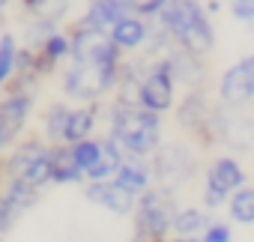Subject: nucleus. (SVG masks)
Listing matches in <instances>:
<instances>
[{
	"mask_svg": "<svg viewBox=\"0 0 254 242\" xmlns=\"http://www.w3.org/2000/svg\"><path fill=\"white\" fill-rule=\"evenodd\" d=\"M111 138L126 150V156H153L162 147V117L138 102L114 99L111 105Z\"/></svg>",
	"mask_w": 254,
	"mask_h": 242,
	"instance_id": "nucleus-1",
	"label": "nucleus"
},
{
	"mask_svg": "<svg viewBox=\"0 0 254 242\" xmlns=\"http://www.w3.org/2000/svg\"><path fill=\"white\" fill-rule=\"evenodd\" d=\"M174 36V42L191 54L206 57L215 48V27L212 15L200 0H168V6L156 18Z\"/></svg>",
	"mask_w": 254,
	"mask_h": 242,
	"instance_id": "nucleus-2",
	"label": "nucleus"
},
{
	"mask_svg": "<svg viewBox=\"0 0 254 242\" xmlns=\"http://www.w3.org/2000/svg\"><path fill=\"white\" fill-rule=\"evenodd\" d=\"M123 63H81L69 60L63 72V93L84 105H96L102 96L117 90Z\"/></svg>",
	"mask_w": 254,
	"mask_h": 242,
	"instance_id": "nucleus-3",
	"label": "nucleus"
},
{
	"mask_svg": "<svg viewBox=\"0 0 254 242\" xmlns=\"http://www.w3.org/2000/svg\"><path fill=\"white\" fill-rule=\"evenodd\" d=\"M174 215H177V203H174L171 191L168 188H147L138 197V206H135L138 236L165 239L174 227Z\"/></svg>",
	"mask_w": 254,
	"mask_h": 242,
	"instance_id": "nucleus-4",
	"label": "nucleus"
},
{
	"mask_svg": "<svg viewBox=\"0 0 254 242\" xmlns=\"http://www.w3.org/2000/svg\"><path fill=\"white\" fill-rule=\"evenodd\" d=\"M174 99H177V81L171 75V66L165 57H153V63L147 66L141 87H138V105H144L156 114H165L174 108Z\"/></svg>",
	"mask_w": 254,
	"mask_h": 242,
	"instance_id": "nucleus-5",
	"label": "nucleus"
},
{
	"mask_svg": "<svg viewBox=\"0 0 254 242\" xmlns=\"http://www.w3.org/2000/svg\"><path fill=\"white\" fill-rule=\"evenodd\" d=\"M245 185V171L233 156H221L206 168V182H203V206L215 209L230 200L233 191Z\"/></svg>",
	"mask_w": 254,
	"mask_h": 242,
	"instance_id": "nucleus-6",
	"label": "nucleus"
},
{
	"mask_svg": "<svg viewBox=\"0 0 254 242\" xmlns=\"http://www.w3.org/2000/svg\"><path fill=\"white\" fill-rule=\"evenodd\" d=\"M218 99L227 108H245L254 99V54L227 66L218 78Z\"/></svg>",
	"mask_w": 254,
	"mask_h": 242,
	"instance_id": "nucleus-7",
	"label": "nucleus"
},
{
	"mask_svg": "<svg viewBox=\"0 0 254 242\" xmlns=\"http://www.w3.org/2000/svg\"><path fill=\"white\" fill-rule=\"evenodd\" d=\"M153 156H156V159L150 162V165H153V177H156L159 185L168 188V191H174L177 185H183V182L194 174V159H191V153H189L186 147H180V144L159 147Z\"/></svg>",
	"mask_w": 254,
	"mask_h": 242,
	"instance_id": "nucleus-8",
	"label": "nucleus"
},
{
	"mask_svg": "<svg viewBox=\"0 0 254 242\" xmlns=\"http://www.w3.org/2000/svg\"><path fill=\"white\" fill-rule=\"evenodd\" d=\"M84 194H87L90 203H99V206H105V209H111L117 215H129L138 206V194L126 191L114 180H90L87 188H84Z\"/></svg>",
	"mask_w": 254,
	"mask_h": 242,
	"instance_id": "nucleus-9",
	"label": "nucleus"
},
{
	"mask_svg": "<svg viewBox=\"0 0 254 242\" xmlns=\"http://www.w3.org/2000/svg\"><path fill=\"white\" fill-rule=\"evenodd\" d=\"M33 114V96L30 90H21V87H9V93L0 99V123H3V129L18 138L27 126V120Z\"/></svg>",
	"mask_w": 254,
	"mask_h": 242,
	"instance_id": "nucleus-10",
	"label": "nucleus"
},
{
	"mask_svg": "<svg viewBox=\"0 0 254 242\" xmlns=\"http://www.w3.org/2000/svg\"><path fill=\"white\" fill-rule=\"evenodd\" d=\"M168 66H171V75L180 87H189V90H200V84L206 81V66H203V57L200 54H191L180 45H174L168 54H165Z\"/></svg>",
	"mask_w": 254,
	"mask_h": 242,
	"instance_id": "nucleus-11",
	"label": "nucleus"
},
{
	"mask_svg": "<svg viewBox=\"0 0 254 242\" xmlns=\"http://www.w3.org/2000/svg\"><path fill=\"white\" fill-rule=\"evenodd\" d=\"M150 30H153V21H150V18L138 15V12H129L126 18H120L108 33H111L114 45L126 54V51H138V48H144L147 39H150Z\"/></svg>",
	"mask_w": 254,
	"mask_h": 242,
	"instance_id": "nucleus-12",
	"label": "nucleus"
},
{
	"mask_svg": "<svg viewBox=\"0 0 254 242\" xmlns=\"http://www.w3.org/2000/svg\"><path fill=\"white\" fill-rule=\"evenodd\" d=\"M129 12H135L132 0H87L84 15H81L78 24H87V27H96V30H111Z\"/></svg>",
	"mask_w": 254,
	"mask_h": 242,
	"instance_id": "nucleus-13",
	"label": "nucleus"
},
{
	"mask_svg": "<svg viewBox=\"0 0 254 242\" xmlns=\"http://www.w3.org/2000/svg\"><path fill=\"white\" fill-rule=\"evenodd\" d=\"M114 182L141 197L150 188V182H153V165L147 159H141V156H126V162L114 174Z\"/></svg>",
	"mask_w": 254,
	"mask_h": 242,
	"instance_id": "nucleus-14",
	"label": "nucleus"
},
{
	"mask_svg": "<svg viewBox=\"0 0 254 242\" xmlns=\"http://www.w3.org/2000/svg\"><path fill=\"white\" fill-rule=\"evenodd\" d=\"M36 51V57H39V69H42V75L45 72H54L60 63H66L69 60V54H72V33L69 30H54L39 48H33Z\"/></svg>",
	"mask_w": 254,
	"mask_h": 242,
	"instance_id": "nucleus-15",
	"label": "nucleus"
},
{
	"mask_svg": "<svg viewBox=\"0 0 254 242\" xmlns=\"http://www.w3.org/2000/svg\"><path fill=\"white\" fill-rule=\"evenodd\" d=\"M126 162V150L108 135L102 141V159L87 171V180H114V174L120 171V165Z\"/></svg>",
	"mask_w": 254,
	"mask_h": 242,
	"instance_id": "nucleus-16",
	"label": "nucleus"
},
{
	"mask_svg": "<svg viewBox=\"0 0 254 242\" xmlns=\"http://www.w3.org/2000/svg\"><path fill=\"white\" fill-rule=\"evenodd\" d=\"M93 129H96V108H93V105L72 108L63 144H78V141H84V138H93Z\"/></svg>",
	"mask_w": 254,
	"mask_h": 242,
	"instance_id": "nucleus-17",
	"label": "nucleus"
},
{
	"mask_svg": "<svg viewBox=\"0 0 254 242\" xmlns=\"http://www.w3.org/2000/svg\"><path fill=\"white\" fill-rule=\"evenodd\" d=\"M84 180L81 165L75 162V153L69 144H54V182L66 185V182H78Z\"/></svg>",
	"mask_w": 254,
	"mask_h": 242,
	"instance_id": "nucleus-18",
	"label": "nucleus"
},
{
	"mask_svg": "<svg viewBox=\"0 0 254 242\" xmlns=\"http://www.w3.org/2000/svg\"><path fill=\"white\" fill-rule=\"evenodd\" d=\"M42 150H45V144H42V141H24V144L12 147V156H9V159H6V165H3L6 177H9V180H18Z\"/></svg>",
	"mask_w": 254,
	"mask_h": 242,
	"instance_id": "nucleus-19",
	"label": "nucleus"
},
{
	"mask_svg": "<svg viewBox=\"0 0 254 242\" xmlns=\"http://www.w3.org/2000/svg\"><path fill=\"white\" fill-rule=\"evenodd\" d=\"M69 114H72V108L63 105V102H54V105L45 111L42 126H45V138H48L51 144H63V138H66V126H69Z\"/></svg>",
	"mask_w": 254,
	"mask_h": 242,
	"instance_id": "nucleus-20",
	"label": "nucleus"
},
{
	"mask_svg": "<svg viewBox=\"0 0 254 242\" xmlns=\"http://www.w3.org/2000/svg\"><path fill=\"white\" fill-rule=\"evenodd\" d=\"M18 39L12 33H0V87H6L12 78H15V69H18Z\"/></svg>",
	"mask_w": 254,
	"mask_h": 242,
	"instance_id": "nucleus-21",
	"label": "nucleus"
},
{
	"mask_svg": "<svg viewBox=\"0 0 254 242\" xmlns=\"http://www.w3.org/2000/svg\"><path fill=\"white\" fill-rule=\"evenodd\" d=\"M206 224H209L206 212L189 206V209H177V215H174V227H171V230H174L177 236H197V233L206 230Z\"/></svg>",
	"mask_w": 254,
	"mask_h": 242,
	"instance_id": "nucleus-22",
	"label": "nucleus"
},
{
	"mask_svg": "<svg viewBox=\"0 0 254 242\" xmlns=\"http://www.w3.org/2000/svg\"><path fill=\"white\" fill-rule=\"evenodd\" d=\"M227 209H230V218L239 221V224H254V188L242 185L239 191L230 194L227 200Z\"/></svg>",
	"mask_w": 254,
	"mask_h": 242,
	"instance_id": "nucleus-23",
	"label": "nucleus"
},
{
	"mask_svg": "<svg viewBox=\"0 0 254 242\" xmlns=\"http://www.w3.org/2000/svg\"><path fill=\"white\" fill-rule=\"evenodd\" d=\"M72 147V153H75V162L81 165V171H84V177H87V171L102 159V141H93V138H84V141H78V144H69Z\"/></svg>",
	"mask_w": 254,
	"mask_h": 242,
	"instance_id": "nucleus-24",
	"label": "nucleus"
},
{
	"mask_svg": "<svg viewBox=\"0 0 254 242\" xmlns=\"http://www.w3.org/2000/svg\"><path fill=\"white\" fill-rule=\"evenodd\" d=\"M227 9H230V15H233L236 21H242V24H251V21H254V0H230Z\"/></svg>",
	"mask_w": 254,
	"mask_h": 242,
	"instance_id": "nucleus-25",
	"label": "nucleus"
},
{
	"mask_svg": "<svg viewBox=\"0 0 254 242\" xmlns=\"http://www.w3.org/2000/svg\"><path fill=\"white\" fill-rule=\"evenodd\" d=\"M200 242H233V233L227 224H206Z\"/></svg>",
	"mask_w": 254,
	"mask_h": 242,
	"instance_id": "nucleus-26",
	"label": "nucleus"
},
{
	"mask_svg": "<svg viewBox=\"0 0 254 242\" xmlns=\"http://www.w3.org/2000/svg\"><path fill=\"white\" fill-rule=\"evenodd\" d=\"M12 141H15V138H12V135L3 129V123H0V153H6V150L12 147Z\"/></svg>",
	"mask_w": 254,
	"mask_h": 242,
	"instance_id": "nucleus-27",
	"label": "nucleus"
},
{
	"mask_svg": "<svg viewBox=\"0 0 254 242\" xmlns=\"http://www.w3.org/2000/svg\"><path fill=\"white\" fill-rule=\"evenodd\" d=\"M9 3H12V0H0V15H3V18H6V9H9Z\"/></svg>",
	"mask_w": 254,
	"mask_h": 242,
	"instance_id": "nucleus-28",
	"label": "nucleus"
},
{
	"mask_svg": "<svg viewBox=\"0 0 254 242\" xmlns=\"http://www.w3.org/2000/svg\"><path fill=\"white\" fill-rule=\"evenodd\" d=\"M174 242H200V239H197V236H177Z\"/></svg>",
	"mask_w": 254,
	"mask_h": 242,
	"instance_id": "nucleus-29",
	"label": "nucleus"
},
{
	"mask_svg": "<svg viewBox=\"0 0 254 242\" xmlns=\"http://www.w3.org/2000/svg\"><path fill=\"white\" fill-rule=\"evenodd\" d=\"M135 242H165V239H150V236H135Z\"/></svg>",
	"mask_w": 254,
	"mask_h": 242,
	"instance_id": "nucleus-30",
	"label": "nucleus"
},
{
	"mask_svg": "<svg viewBox=\"0 0 254 242\" xmlns=\"http://www.w3.org/2000/svg\"><path fill=\"white\" fill-rule=\"evenodd\" d=\"M0 33H6V30H3V15H0Z\"/></svg>",
	"mask_w": 254,
	"mask_h": 242,
	"instance_id": "nucleus-31",
	"label": "nucleus"
},
{
	"mask_svg": "<svg viewBox=\"0 0 254 242\" xmlns=\"http://www.w3.org/2000/svg\"><path fill=\"white\" fill-rule=\"evenodd\" d=\"M251 33H254V21H251Z\"/></svg>",
	"mask_w": 254,
	"mask_h": 242,
	"instance_id": "nucleus-32",
	"label": "nucleus"
},
{
	"mask_svg": "<svg viewBox=\"0 0 254 242\" xmlns=\"http://www.w3.org/2000/svg\"><path fill=\"white\" fill-rule=\"evenodd\" d=\"M221 3H230V0H221Z\"/></svg>",
	"mask_w": 254,
	"mask_h": 242,
	"instance_id": "nucleus-33",
	"label": "nucleus"
}]
</instances>
